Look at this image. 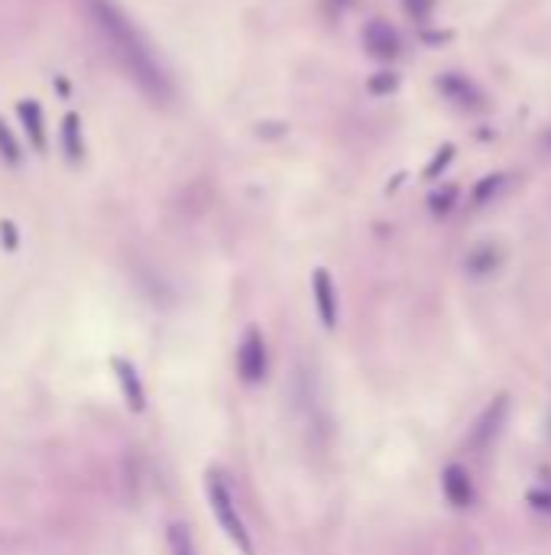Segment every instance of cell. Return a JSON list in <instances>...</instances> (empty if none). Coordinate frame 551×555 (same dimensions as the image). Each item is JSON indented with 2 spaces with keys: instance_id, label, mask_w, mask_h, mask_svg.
<instances>
[{
  "instance_id": "1",
  "label": "cell",
  "mask_w": 551,
  "mask_h": 555,
  "mask_svg": "<svg viewBox=\"0 0 551 555\" xmlns=\"http://www.w3.org/2000/svg\"><path fill=\"white\" fill-rule=\"evenodd\" d=\"M88 20L94 26V33L101 36V43L111 52V59L120 65L133 85H137L153 104H169L176 98V88H172V78L166 72V65L159 62L153 52V43L143 36V30L133 23L120 4L114 0H85Z\"/></svg>"
},
{
  "instance_id": "2",
  "label": "cell",
  "mask_w": 551,
  "mask_h": 555,
  "mask_svg": "<svg viewBox=\"0 0 551 555\" xmlns=\"http://www.w3.org/2000/svg\"><path fill=\"white\" fill-rule=\"evenodd\" d=\"M205 487H208V504L214 510V517H218L224 536L237 546L240 555H253V539L247 533L244 517H240V510H237V497L231 491V484H227V478L221 471H208Z\"/></svg>"
},
{
  "instance_id": "3",
  "label": "cell",
  "mask_w": 551,
  "mask_h": 555,
  "mask_svg": "<svg viewBox=\"0 0 551 555\" xmlns=\"http://www.w3.org/2000/svg\"><path fill=\"white\" fill-rule=\"evenodd\" d=\"M266 341L257 328H247L244 341L237 348V374L244 383H260L266 377Z\"/></svg>"
},
{
  "instance_id": "4",
  "label": "cell",
  "mask_w": 551,
  "mask_h": 555,
  "mask_svg": "<svg viewBox=\"0 0 551 555\" xmlns=\"http://www.w3.org/2000/svg\"><path fill=\"white\" fill-rule=\"evenodd\" d=\"M506 413H509V396H496V400L480 413L474 429H470V448L483 452V448H490L500 439V432L506 426Z\"/></svg>"
},
{
  "instance_id": "5",
  "label": "cell",
  "mask_w": 551,
  "mask_h": 555,
  "mask_svg": "<svg viewBox=\"0 0 551 555\" xmlns=\"http://www.w3.org/2000/svg\"><path fill=\"white\" fill-rule=\"evenodd\" d=\"M312 293H315V309H318V319L321 325L331 328L338 325V296H334V283H331V273L325 267H318L312 273Z\"/></svg>"
},
{
  "instance_id": "6",
  "label": "cell",
  "mask_w": 551,
  "mask_h": 555,
  "mask_svg": "<svg viewBox=\"0 0 551 555\" xmlns=\"http://www.w3.org/2000/svg\"><path fill=\"white\" fill-rule=\"evenodd\" d=\"M364 46L373 59H396L399 56V33L386 20H373L364 30Z\"/></svg>"
},
{
  "instance_id": "7",
  "label": "cell",
  "mask_w": 551,
  "mask_h": 555,
  "mask_svg": "<svg viewBox=\"0 0 551 555\" xmlns=\"http://www.w3.org/2000/svg\"><path fill=\"white\" fill-rule=\"evenodd\" d=\"M111 364H114V374H117L120 390H124L127 406L133 409V413H140V409L146 406V393H143V383L137 377V367H133L130 361H124V358H114Z\"/></svg>"
},
{
  "instance_id": "8",
  "label": "cell",
  "mask_w": 551,
  "mask_h": 555,
  "mask_svg": "<svg viewBox=\"0 0 551 555\" xmlns=\"http://www.w3.org/2000/svg\"><path fill=\"white\" fill-rule=\"evenodd\" d=\"M441 487H445L448 504H454V507H470V504H474V484H470L467 471L461 465L445 468V474H441Z\"/></svg>"
},
{
  "instance_id": "9",
  "label": "cell",
  "mask_w": 551,
  "mask_h": 555,
  "mask_svg": "<svg viewBox=\"0 0 551 555\" xmlns=\"http://www.w3.org/2000/svg\"><path fill=\"white\" fill-rule=\"evenodd\" d=\"M20 121H23V130H26V137H30L33 143V150L43 153L46 150V124H43V108H39L36 101H20Z\"/></svg>"
},
{
  "instance_id": "10",
  "label": "cell",
  "mask_w": 551,
  "mask_h": 555,
  "mask_svg": "<svg viewBox=\"0 0 551 555\" xmlns=\"http://www.w3.org/2000/svg\"><path fill=\"white\" fill-rule=\"evenodd\" d=\"M441 91H445L451 101L464 104V108H477V104H480L477 88L470 85L467 78H461V75H445V78H441Z\"/></svg>"
},
{
  "instance_id": "11",
  "label": "cell",
  "mask_w": 551,
  "mask_h": 555,
  "mask_svg": "<svg viewBox=\"0 0 551 555\" xmlns=\"http://www.w3.org/2000/svg\"><path fill=\"white\" fill-rule=\"evenodd\" d=\"M62 140H65V153H69V160L72 163L82 160V156H85V140H82V124H78V114H65Z\"/></svg>"
},
{
  "instance_id": "12",
  "label": "cell",
  "mask_w": 551,
  "mask_h": 555,
  "mask_svg": "<svg viewBox=\"0 0 551 555\" xmlns=\"http://www.w3.org/2000/svg\"><path fill=\"white\" fill-rule=\"evenodd\" d=\"M166 539H169V555H198L195 539H192V533H188L185 523H169Z\"/></svg>"
},
{
  "instance_id": "13",
  "label": "cell",
  "mask_w": 551,
  "mask_h": 555,
  "mask_svg": "<svg viewBox=\"0 0 551 555\" xmlns=\"http://www.w3.org/2000/svg\"><path fill=\"white\" fill-rule=\"evenodd\" d=\"M0 156H4V160L10 163V166H17L20 160H23V153H20V143H17V137H13V130L0 121Z\"/></svg>"
},
{
  "instance_id": "14",
  "label": "cell",
  "mask_w": 551,
  "mask_h": 555,
  "mask_svg": "<svg viewBox=\"0 0 551 555\" xmlns=\"http://www.w3.org/2000/svg\"><path fill=\"white\" fill-rule=\"evenodd\" d=\"M503 182H506V176H490V179H483L477 189H474V205H487L490 198L503 189Z\"/></svg>"
},
{
  "instance_id": "15",
  "label": "cell",
  "mask_w": 551,
  "mask_h": 555,
  "mask_svg": "<svg viewBox=\"0 0 551 555\" xmlns=\"http://www.w3.org/2000/svg\"><path fill=\"white\" fill-rule=\"evenodd\" d=\"M496 260H500V257H496V250L493 247H483V250H477L474 257H470V270H474V273H487L490 267H496Z\"/></svg>"
},
{
  "instance_id": "16",
  "label": "cell",
  "mask_w": 551,
  "mask_h": 555,
  "mask_svg": "<svg viewBox=\"0 0 551 555\" xmlns=\"http://www.w3.org/2000/svg\"><path fill=\"white\" fill-rule=\"evenodd\" d=\"M396 75L393 72H380V75H376V78H370V91H373V95H389V91H396Z\"/></svg>"
},
{
  "instance_id": "17",
  "label": "cell",
  "mask_w": 551,
  "mask_h": 555,
  "mask_svg": "<svg viewBox=\"0 0 551 555\" xmlns=\"http://www.w3.org/2000/svg\"><path fill=\"white\" fill-rule=\"evenodd\" d=\"M454 198H458V192H454V189L435 192V195H432V211H435V215H445V211L454 205Z\"/></svg>"
},
{
  "instance_id": "18",
  "label": "cell",
  "mask_w": 551,
  "mask_h": 555,
  "mask_svg": "<svg viewBox=\"0 0 551 555\" xmlns=\"http://www.w3.org/2000/svg\"><path fill=\"white\" fill-rule=\"evenodd\" d=\"M402 4H406V10L412 13V17H419V20H425L428 13H432V7H435V0H402Z\"/></svg>"
},
{
  "instance_id": "19",
  "label": "cell",
  "mask_w": 551,
  "mask_h": 555,
  "mask_svg": "<svg viewBox=\"0 0 551 555\" xmlns=\"http://www.w3.org/2000/svg\"><path fill=\"white\" fill-rule=\"evenodd\" d=\"M451 156H454V147H445V150H441V153H438V160L425 169V176H428V179H435V176L441 173V169H445V166L451 163Z\"/></svg>"
},
{
  "instance_id": "20",
  "label": "cell",
  "mask_w": 551,
  "mask_h": 555,
  "mask_svg": "<svg viewBox=\"0 0 551 555\" xmlns=\"http://www.w3.org/2000/svg\"><path fill=\"white\" fill-rule=\"evenodd\" d=\"M0 237H7V247H17V231H13L10 221L0 224Z\"/></svg>"
},
{
  "instance_id": "21",
  "label": "cell",
  "mask_w": 551,
  "mask_h": 555,
  "mask_svg": "<svg viewBox=\"0 0 551 555\" xmlns=\"http://www.w3.org/2000/svg\"><path fill=\"white\" fill-rule=\"evenodd\" d=\"M548 147H551V137H548Z\"/></svg>"
}]
</instances>
